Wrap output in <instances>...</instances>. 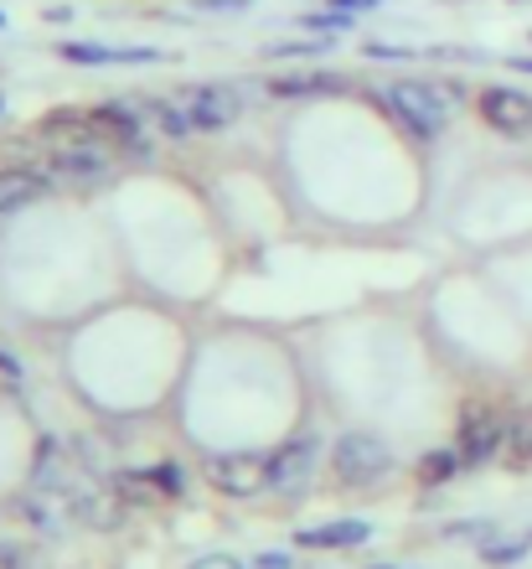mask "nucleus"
Segmentation results:
<instances>
[{"mask_svg":"<svg viewBox=\"0 0 532 569\" xmlns=\"http://www.w3.org/2000/svg\"><path fill=\"white\" fill-rule=\"evenodd\" d=\"M455 93V83L450 89H440V83H393V89L383 93V114L393 124H399L403 136H414V140H434L444 130V114H450V99Z\"/></svg>","mask_w":532,"mask_h":569,"instance_id":"obj_1","label":"nucleus"},{"mask_svg":"<svg viewBox=\"0 0 532 569\" xmlns=\"http://www.w3.org/2000/svg\"><path fill=\"white\" fill-rule=\"evenodd\" d=\"M331 466H337V481L341 487H372L378 477L393 471V450L368 430H352L341 435L337 450H331Z\"/></svg>","mask_w":532,"mask_h":569,"instance_id":"obj_2","label":"nucleus"},{"mask_svg":"<svg viewBox=\"0 0 532 569\" xmlns=\"http://www.w3.org/2000/svg\"><path fill=\"white\" fill-rule=\"evenodd\" d=\"M177 104L192 114L197 130H222L243 114V93L233 83H197V89H181Z\"/></svg>","mask_w":532,"mask_h":569,"instance_id":"obj_3","label":"nucleus"},{"mask_svg":"<svg viewBox=\"0 0 532 569\" xmlns=\"http://www.w3.org/2000/svg\"><path fill=\"white\" fill-rule=\"evenodd\" d=\"M208 481L228 497H253L259 487H269V456H249V450H233V456H212Z\"/></svg>","mask_w":532,"mask_h":569,"instance_id":"obj_4","label":"nucleus"},{"mask_svg":"<svg viewBox=\"0 0 532 569\" xmlns=\"http://www.w3.org/2000/svg\"><path fill=\"white\" fill-rule=\"evenodd\" d=\"M502 446H506V420L502 415H496V409H465V420H460V461L481 466V461H491Z\"/></svg>","mask_w":532,"mask_h":569,"instance_id":"obj_5","label":"nucleus"},{"mask_svg":"<svg viewBox=\"0 0 532 569\" xmlns=\"http://www.w3.org/2000/svg\"><path fill=\"white\" fill-rule=\"evenodd\" d=\"M481 120L496 130V136H532V99L518 89H486L481 93Z\"/></svg>","mask_w":532,"mask_h":569,"instance_id":"obj_6","label":"nucleus"},{"mask_svg":"<svg viewBox=\"0 0 532 569\" xmlns=\"http://www.w3.org/2000/svg\"><path fill=\"white\" fill-rule=\"evenodd\" d=\"M315 461V435H300V440H284L274 456H269V487L274 492H295L305 471Z\"/></svg>","mask_w":532,"mask_h":569,"instance_id":"obj_7","label":"nucleus"},{"mask_svg":"<svg viewBox=\"0 0 532 569\" xmlns=\"http://www.w3.org/2000/svg\"><path fill=\"white\" fill-rule=\"evenodd\" d=\"M269 93H280V99H321V93H347V73H280L264 83Z\"/></svg>","mask_w":532,"mask_h":569,"instance_id":"obj_8","label":"nucleus"},{"mask_svg":"<svg viewBox=\"0 0 532 569\" xmlns=\"http://www.w3.org/2000/svg\"><path fill=\"white\" fill-rule=\"evenodd\" d=\"M372 528L362 518H341V523H325V528H300L295 543L300 549H357V543H368Z\"/></svg>","mask_w":532,"mask_h":569,"instance_id":"obj_9","label":"nucleus"},{"mask_svg":"<svg viewBox=\"0 0 532 569\" xmlns=\"http://www.w3.org/2000/svg\"><path fill=\"white\" fill-rule=\"evenodd\" d=\"M62 58L83 62V68H104V62H155V47H93V42H62Z\"/></svg>","mask_w":532,"mask_h":569,"instance_id":"obj_10","label":"nucleus"},{"mask_svg":"<svg viewBox=\"0 0 532 569\" xmlns=\"http://www.w3.org/2000/svg\"><path fill=\"white\" fill-rule=\"evenodd\" d=\"M42 192H47V177H37L27 166H6V171H0V212L27 208V202H37Z\"/></svg>","mask_w":532,"mask_h":569,"instance_id":"obj_11","label":"nucleus"},{"mask_svg":"<svg viewBox=\"0 0 532 569\" xmlns=\"http://www.w3.org/2000/svg\"><path fill=\"white\" fill-rule=\"evenodd\" d=\"M93 120H99L109 136H114V146H140V109H134V99H130V104L93 109Z\"/></svg>","mask_w":532,"mask_h":569,"instance_id":"obj_12","label":"nucleus"},{"mask_svg":"<svg viewBox=\"0 0 532 569\" xmlns=\"http://www.w3.org/2000/svg\"><path fill=\"white\" fill-rule=\"evenodd\" d=\"M460 471V450H429L424 461H419V477L429 481V487H440V481H450Z\"/></svg>","mask_w":532,"mask_h":569,"instance_id":"obj_13","label":"nucleus"},{"mask_svg":"<svg viewBox=\"0 0 532 569\" xmlns=\"http://www.w3.org/2000/svg\"><path fill=\"white\" fill-rule=\"evenodd\" d=\"M140 109H145V114H155V124H161L165 136H187V130H197L192 124V114H187V109H171V104H155V99H140Z\"/></svg>","mask_w":532,"mask_h":569,"instance_id":"obj_14","label":"nucleus"},{"mask_svg":"<svg viewBox=\"0 0 532 569\" xmlns=\"http://www.w3.org/2000/svg\"><path fill=\"white\" fill-rule=\"evenodd\" d=\"M506 450H512L518 461H532V409L512 415V425H506Z\"/></svg>","mask_w":532,"mask_h":569,"instance_id":"obj_15","label":"nucleus"},{"mask_svg":"<svg viewBox=\"0 0 532 569\" xmlns=\"http://www.w3.org/2000/svg\"><path fill=\"white\" fill-rule=\"evenodd\" d=\"M145 477H150V487H155L161 497H181V492H187V471H181V466H171V461L155 466V471H145Z\"/></svg>","mask_w":532,"mask_h":569,"instance_id":"obj_16","label":"nucleus"},{"mask_svg":"<svg viewBox=\"0 0 532 569\" xmlns=\"http://www.w3.org/2000/svg\"><path fill=\"white\" fill-rule=\"evenodd\" d=\"M300 27L305 31H347L352 27V11H337V6H331L325 16H300Z\"/></svg>","mask_w":532,"mask_h":569,"instance_id":"obj_17","label":"nucleus"},{"mask_svg":"<svg viewBox=\"0 0 532 569\" xmlns=\"http://www.w3.org/2000/svg\"><path fill=\"white\" fill-rule=\"evenodd\" d=\"M522 549H528V543H502V549H486V559L491 565H518Z\"/></svg>","mask_w":532,"mask_h":569,"instance_id":"obj_18","label":"nucleus"},{"mask_svg":"<svg viewBox=\"0 0 532 569\" xmlns=\"http://www.w3.org/2000/svg\"><path fill=\"white\" fill-rule=\"evenodd\" d=\"M197 11H249V0H197Z\"/></svg>","mask_w":532,"mask_h":569,"instance_id":"obj_19","label":"nucleus"},{"mask_svg":"<svg viewBox=\"0 0 532 569\" xmlns=\"http://www.w3.org/2000/svg\"><path fill=\"white\" fill-rule=\"evenodd\" d=\"M192 569H243L238 559H228V555H218V559H202V565H192Z\"/></svg>","mask_w":532,"mask_h":569,"instance_id":"obj_20","label":"nucleus"},{"mask_svg":"<svg viewBox=\"0 0 532 569\" xmlns=\"http://www.w3.org/2000/svg\"><path fill=\"white\" fill-rule=\"evenodd\" d=\"M249 569H290V559H284V555H264L259 565H249Z\"/></svg>","mask_w":532,"mask_h":569,"instance_id":"obj_21","label":"nucleus"},{"mask_svg":"<svg viewBox=\"0 0 532 569\" xmlns=\"http://www.w3.org/2000/svg\"><path fill=\"white\" fill-rule=\"evenodd\" d=\"M337 11H362V6H378V0H331Z\"/></svg>","mask_w":532,"mask_h":569,"instance_id":"obj_22","label":"nucleus"},{"mask_svg":"<svg viewBox=\"0 0 532 569\" xmlns=\"http://www.w3.org/2000/svg\"><path fill=\"white\" fill-rule=\"evenodd\" d=\"M506 68H518V73H532V58H506Z\"/></svg>","mask_w":532,"mask_h":569,"instance_id":"obj_23","label":"nucleus"},{"mask_svg":"<svg viewBox=\"0 0 532 569\" xmlns=\"http://www.w3.org/2000/svg\"><path fill=\"white\" fill-rule=\"evenodd\" d=\"M372 569H393V565H372Z\"/></svg>","mask_w":532,"mask_h":569,"instance_id":"obj_24","label":"nucleus"}]
</instances>
